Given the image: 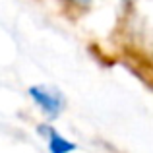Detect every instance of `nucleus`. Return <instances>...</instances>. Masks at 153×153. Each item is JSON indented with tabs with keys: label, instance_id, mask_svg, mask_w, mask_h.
<instances>
[{
	"label": "nucleus",
	"instance_id": "3",
	"mask_svg": "<svg viewBox=\"0 0 153 153\" xmlns=\"http://www.w3.org/2000/svg\"><path fill=\"white\" fill-rule=\"evenodd\" d=\"M74 2H85V0H74Z\"/></svg>",
	"mask_w": 153,
	"mask_h": 153
},
{
	"label": "nucleus",
	"instance_id": "1",
	"mask_svg": "<svg viewBox=\"0 0 153 153\" xmlns=\"http://www.w3.org/2000/svg\"><path fill=\"white\" fill-rule=\"evenodd\" d=\"M31 97L35 99V103L41 107L43 112H47L49 116H56L60 112V108H62V99H60L58 93H54V91L47 89V87H31L29 89Z\"/></svg>",
	"mask_w": 153,
	"mask_h": 153
},
{
	"label": "nucleus",
	"instance_id": "2",
	"mask_svg": "<svg viewBox=\"0 0 153 153\" xmlns=\"http://www.w3.org/2000/svg\"><path fill=\"white\" fill-rule=\"evenodd\" d=\"M41 132L47 136V140H49V149L51 153H70L76 149V146L72 142H68L64 136H60L56 130H52V128H41Z\"/></svg>",
	"mask_w": 153,
	"mask_h": 153
}]
</instances>
